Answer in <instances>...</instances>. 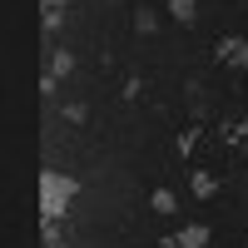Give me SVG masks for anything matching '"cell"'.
I'll use <instances>...</instances> for the list:
<instances>
[{
  "label": "cell",
  "instance_id": "6da1fadb",
  "mask_svg": "<svg viewBox=\"0 0 248 248\" xmlns=\"http://www.w3.org/2000/svg\"><path fill=\"white\" fill-rule=\"evenodd\" d=\"M79 194V184L70 179V174H55V169H45L40 174V214H45V223H55L60 214H65V203Z\"/></svg>",
  "mask_w": 248,
  "mask_h": 248
},
{
  "label": "cell",
  "instance_id": "7a4b0ae2",
  "mask_svg": "<svg viewBox=\"0 0 248 248\" xmlns=\"http://www.w3.org/2000/svg\"><path fill=\"white\" fill-rule=\"evenodd\" d=\"M218 65L248 70V40H243V35H223V40H218Z\"/></svg>",
  "mask_w": 248,
  "mask_h": 248
},
{
  "label": "cell",
  "instance_id": "3957f363",
  "mask_svg": "<svg viewBox=\"0 0 248 248\" xmlns=\"http://www.w3.org/2000/svg\"><path fill=\"white\" fill-rule=\"evenodd\" d=\"M174 243L179 248H203V243H209V229H203V223H189V229L174 233Z\"/></svg>",
  "mask_w": 248,
  "mask_h": 248
},
{
  "label": "cell",
  "instance_id": "277c9868",
  "mask_svg": "<svg viewBox=\"0 0 248 248\" xmlns=\"http://www.w3.org/2000/svg\"><path fill=\"white\" fill-rule=\"evenodd\" d=\"M169 15L179 20V25H194L199 20V0H169Z\"/></svg>",
  "mask_w": 248,
  "mask_h": 248
},
{
  "label": "cell",
  "instance_id": "5b68a950",
  "mask_svg": "<svg viewBox=\"0 0 248 248\" xmlns=\"http://www.w3.org/2000/svg\"><path fill=\"white\" fill-rule=\"evenodd\" d=\"M149 203H154V214H174V203H179V199H174L169 189H154V199H149Z\"/></svg>",
  "mask_w": 248,
  "mask_h": 248
},
{
  "label": "cell",
  "instance_id": "8992f818",
  "mask_svg": "<svg viewBox=\"0 0 248 248\" xmlns=\"http://www.w3.org/2000/svg\"><path fill=\"white\" fill-rule=\"evenodd\" d=\"M214 189H218V184H214V174H194V194H199V199H209Z\"/></svg>",
  "mask_w": 248,
  "mask_h": 248
},
{
  "label": "cell",
  "instance_id": "52a82bcc",
  "mask_svg": "<svg viewBox=\"0 0 248 248\" xmlns=\"http://www.w3.org/2000/svg\"><path fill=\"white\" fill-rule=\"evenodd\" d=\"M134 25H139L144 35H149V30H154V10H139V15H134Z\"/></svg>",
  "mask_w": 248,
  "mask_h": 248
}]
</instances>
